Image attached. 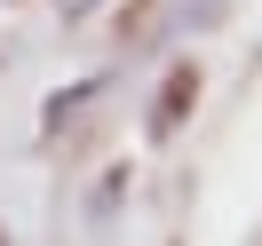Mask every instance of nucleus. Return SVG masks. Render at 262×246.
Segmentation results:
<instances>
[{"label": "nucleus", "mask_w": 262, "mask_h": 246, "mask_svg": "<svg viewBox=\"0 0 262 246\" xmlns=\"http://www.w3.org/2000/svg\"><path fill=\"white\" fill-rule=\"evenodd\" d=\"M191 103H199V64H175V72L159 80V96H151V119H143L151 143H175L183 119H191Z\"/></svg>", "instance_id": "obj_1"}, {"label": "nucleus", "mask_w": 262, "mask_h": 246, "mask_svg": "<svg viewBox=\"0 0 262 246\" xmlns=\"http://www.w3.org/2000/svg\"><path fill=\"white\" fill-rule=\"evenodd\" d=\"M230 8H238V0H183V32H214Z\"/></svg>", "instance_id": "obj_2"}, {"label": "nucleus", "mask_w": 262, "mask_h": 246, "mask_svg": "<svg viewBox=\"0 0 262 246\" xmlns=\"http://www.w3.org/2000/svg\"><path fill=\"white\" fill-rule=\"evenodd\" d=\"M119 191H127V167H103V183H96V198H88V214L103 222V214L119 207Z\"/></svg>", "instance_id": "obj_3"}, {"label": "nucleus", "mask_w": 262, "mask_h": 246, "mask_svg": "<svg viewBox=\"0 0 262 246\" xmlns=\"http://www.w3.org/2000/svg\"><path fill=\"white\" fill-rule=\"evenodd\" d=\"M56 8H64V16H88V8H103V0H56Z\"/></svg>", "instance_id": "obj_4"}]
</instances>
